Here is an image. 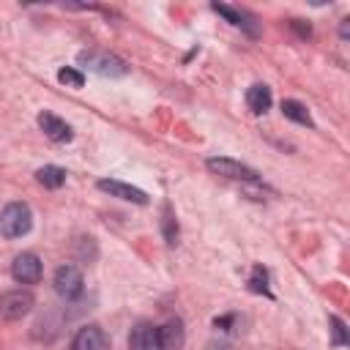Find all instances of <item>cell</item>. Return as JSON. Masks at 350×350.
I'll return each instance as SVG.
<instances>
[{
    "label": "cell",
    "instance_id": "9c48e42d",
    "mask_svg": "<svg viewBox=\"0 0 350 350\" xmlns=\"http://www.w3.org/2000/svg\"><path fill=\"white\" fill-rule=\"evenodd\" d=\"M129 350H159V328L150 323H137L129 334Z\"/></svg>",
    "mask_w": 350,
    "mask_h": 350
},
{
    "label": "cell",
    "instance_id": "4fadbf2b",
    "mask_svg": "<svg viewBox=\"0 0 350 350\" xmlns=\"http://www.w3.org/2000/svg\"><path fill=\"white\" fill-rule=\"evenodd\" d=\"M211 8H213L216 14H221V16H224V19L230 22V25H235V27H243V30H246L249 36H257V27L252 25V19H249V16L243 14V11H235V8L224 5V3H213Z\"/></svg>",
    "mask_w": 350,
    "mask_h": 350
},
{
    "label": "cell",
    "instance_id": "44dd1931",
    "mask_svg": "<svg viewBox=\"0 0 350 350\" xmlns=\"http://www.w3.org/2000/svg\"><path fill=\"white\" fill-rule=\"evenodd\" d=\"M339 36L347 38L350 36V19H342V27H339Z\"/></svg>",
    "mask_w": 350,
    "mask_h": 350
},
{
    "label": "cell",
    "instance_id": "5bb4252c",
    "mask_svg": "<svg viewBox=\"0 0 350 350\" xmlns=\"http://www.w3.org/2000/svg\"><path fill=\"white\" fill-rule=\"evenodd\" d=\"M36 180L44 186V189H60L66 183V170L57 167V164H46L36 172Z\"/></svg>",
    "mask_w": 350,
    "mask_h": 350
},
{
    "label": "cell",
    "instance_id": "ba28073f",
    "mask_svg": "<svg viewBox=\"0 0 350 350\" xmlns=\"http://www.w3.org/2000/svg\"><path fill=\"white\" fill-rule=\"evenodd\" d=\"M98 189L118 197V200H126V202H137V205H148V194L131 183H120V180H109V178H101L98 180Z\"/></svg>",
    "mask_w": 350,
    "mask_h": 350
},
{
    "label": "cell",
    "instance_id": "277c9868",
    "mask_svg": "<svg viewBox=\"0 0 350 350\" xmlns=\"http://www.w3.org/2000/svg\"><path fill=\"white\" fill-rule=\"evenodd\" d=\"M36 298L27 290H8L0 295V317L3 320H22L33 309Z\"/></svg>",
    "mask_w": 350,
    "mask_h": 350
},
{
    "label": "cell",
    "instance_id": "5b68a950",
    "mask_svg": "<svg viewBox=\"0 0 350 350\" xmlns=\"http://www.w3.org/2000/svg\"><path fill=\"white\" fill-rule=\"evenodd\" d=\"M205 167H208L211 172L221 175V178H232V180H260V172H257V170H252V167H246V164H241V161H235V159L211 156V159L205 161Z\"/></svg>",
    "mask_w": 350,
    "mask_h": 350
},
{
    "label": "cell",
    "instance_id": "8992f818",
    "mask_svg": "<svg viewBox=\"0 0 350 350\" xmlns=\"http://www.w3.org/2000/svg\"><path fill=\"white\" fill-rule=\"evenodd\" d=\"M11 276L19 284H36L41 279V260L33 252H22L11 262Z\"/></svg>",
    "mask_w": 350,
    "mask_h": 350
},
{
    "label": "cell",
    "instance_id": "ac0fdd59",
    "mask_svg": "<svg viewBox=\"0 0 350 350\" xmlns=\"http://www.w3.org/2000/svg\"><path fill=\"white\" fill-rule=\"evenodd\" d=\"M328 325H331V342L336 347H345L347 345V325H345V320L336 317V314H331L328 317Z\"/></svg>",
    "mask_w": 350,
    "mask_h": 350
},
{
    "label": "cell",
    "instance_id": "3957f363",
    "mask_svg": "<svg viewBox=\"0 0 350 350\" xmlns=\"http://www.w3.org/2000/svg\"><path fill=\"white\" fill-rule=\"evenodd\" d=\"M52 284H55V293L63 301H77L82 295V290H85V279H82V271L77 265H60L55 271Z\"/></svg>",
    "mask_w": 350,
    "mask_h": 350
},
{
    "label": "cell",
    "instance_id": "6da1fadb",
    "mask_svg": "<svg viewBox=\"0 0 350 350\" xmlns=\"http://www.w3.org/2000/svg\"><path fill=\"white\" fill-rule=\"evenodd\" d=\"M33 227V211L25 202H8L0 211V232L5 238H22Z\"/></svg>",
    "mask_w": 350,
    "mask_h": 350
},
{
    "label": "cell",
    "instance_id": "2e32d148",
    "mask_svg": "<svg viewBox=\"0 0 350 350\" xmlns=\"http://www.w3.org/2000/svg\"><path fill=\"white\" fill-rule=\"evenodd\" d=\"M249 290H252V293H260V295H271V290H268V271H265L262 265H254V268H252Z\"/></svg>",
    "mask_w": 350,
    "mask_h": 350
},
{
    "label": "cell",
    "instance_id": "52a82bcc",
    "mask_svg": "<svg viewBox=\"0 0 350 350\" xmlns=\"http://www.w3.org/2000/svg\"><path fill=\"white\" fill-rule=\"evenodd\" d=\"M71 350H109V339L98 325H82L71 339Z\"/></svg>",
    "mask_w": 350,
    "mask_h": 350
},
{
    "label": "cell",
    "instance_id": "7c38bea8",
    "mask_svg": "<svg viewBox=\"0 0 350 350\" xmlns=\"http://www.w3.org/2000/svg\"><path fill=\"white\" fill-rule=\"evenodd\" d=\"M246 107H249L254 115H262V112L271 107V88L262 85V82L252 85V88L246 90Z\"/></svg>",
    "mask_w": 350,
    "mask_h": 350
},
{
    "label": "cell",
    "instance_id": "ffe728a7",
    "mask_svg": "<svg viewBox=\"0 0 350 350\" xmlns=\"http://www.w3.org/2000/svg\"><path fill=\"white\" fill-rule=\"evenodd\" d=\"M205 350H235V347H232L230 342H208Z\"/></svg>",
    "mask_w": 350,
    "mask_h": 350
},
{
    "label": "cell",
    "instance_id": "30bf717a",
    "mask_svg": "<svg viewBox=\"0 0 350 350\" xmlns=\"http://www.w3.org/2000/svg\"><path fill=\"white\" fill-rule=\"evenodd\" d=\"M38 126H41V131H44L52 142H71V137H74L71 126H68L63 118L52 115V112H41V115H38Z\"/></svg>",
    "mask_w": 350,
    "mask_h": 350
},
{
    "label": "cell",
    "instance_id": "d6986e66",
    "mask_svg": "<svg viewBox=\"0 0 350 350\" xmlns=\"http://www.w3.org/2000/svg\"><path fill=\"white\" fill-rule=\"evenodd\" d=\"M57 79H60L66 88H82V85H85L82 71H77V68H71V66L60 68V71H57Z\"/></svg>",
    "mask_w": 350,
    "mask_h": 350
},
{
    "label": "cell",
    "instance_id": "8fae6325",
    "mask_svg": "<svg viewBox=\"0 0 350 350\" xmlns=\"http://www.w3.org/2000/svg\"><path fill=\"white\" fill-rule=\"evenodd\" d=\"M183 342H186V331L178 317L159 325V350H180Z\"/></svg>",
    "mask_w": 350,
    "mask_h": 350
},
{
    "label": "cell",
    "instance_id": "e0dca14e",
    "mask_svg": "<svg viewBox=\"0 0 350 350\" xmlns=\"http://www.w3.org/2000/svg\"><path fill=\"white\" fill-rule=\"evenodd\" d=\"M161 230H164V241L172 246L178 241V221H175L170 205H164V211H161Z\"/></svg>",
    "mask_w": 350,
    "mask_h": 350
},
{
    "label": "cell",
    "instance_id": "7a4b0ae2",
    "mask_svg": "<svg viewBox=\"0 0 350 350\" xmlns=\"http://www.w3.org/2000/svg\"><path fill=\"white\" fill-rule=\"evenodd\" d=\"M79 63L101 77H126L129 74L126 60H120L118 55H109V52H79Z\"/></svg>",
    "mask_w": 350,
    "mask_h": 350
},
{
    "label": "cell",
    "instance_id": "9a60e30c",
    "mask_svg": "<svg viewBox=\"0 0 350 350\" xmlns=\"http://www.w3.org/2000/svg\"><path fill=\"white\" fill-rule=\"evenodd\" d=\"M282 115L290 118V120H295V123H301V126H312L309 109H306L301 101H295V98H284V101H282Z\"/></svg>",
    "mask_w": 350,
    "mask_h": 350
}]
</instances>
